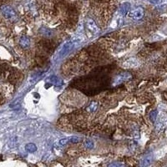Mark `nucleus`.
<instances>
[{
	"mask_svg": "<svg viewBox=\"0 0 167 167\" xmlns=\"http://www.w3.org/2000/svg\"><path fill=\"white\" fill-rule=\"evenodd\" d=\"M74 45H76V43H74L72 39H71V40H69L68 42H66V43H64V44L63 45L62 49L60 50L59 53V58H63L64 56L66 55L68 52H69L70 50L74 48Z\"/></svg>",
	"mask_w": 167,
	"mask_h": 167,
	"instance_id": "obj_3",
	"label": "nucleus"
},
{
	"mask_svg": "<svg viewBox=\"0 0 167 167\" xmlns=\"http://www.w3.org/2000/svg\"><path fill=\"white\" fill-rule=\"evenodd\" d=\"M68 143V138H64V139H61V140L59 141V145H61V146H63V145H67Z\"/></svg>",
	"mask_w": 167,
	"mask_h": 167,
	"instance_id": "obj_18",
	"label": "nucleus"
},
{
	"mask_svg": "<svg viewBox=\"0 0 167 167\" xmlns=\"http://www.w3.org/2000/svg\"><path fill=\"white\" fill-rule=\"evenodd\" d=\"M19 44L23 49H28L30 45V39L26 36H23L19 39Z\"/></svg>",
	"mask_w": 167,
	"mask_h": 167,
	"instance_id": "obj_6",
	"label": "nucleus"
},
{
	"mask_svg": "<svg viewBox=\"0 0 167 167\" xmlns=\"http://www.w3.org/2000/svg\"><path fill=\"white\" fill-rule=\"evenodd\" d=\"M25 150L29 153H34L37 150V146L34 143H29L25 145Z\"/></svg>",
	"mask_w": 167,
	"mask_h": 167,
	"instance_id": "obj_9",
	"label": "nucleus"
},
{
	"mask_svg": "<svg viewBox=\"0 0 167 167\" xmlns=\"http://www.w3.org/2000/svg\"><path fill=\"white\" fill-rule=\"evenodd\" d=\"M157 115H158V112H157V110H153V111L150 112V120H151L153 123L155 122V120H156Z\"/></svg>",
	"mask_w": 167,
	"mask_h": 167,
	"instance_id": "obj_13",
	"label": "nucleus"
},
{
	"mask_svg": "<svg viewBox=\"0 0 167 167\" xmlns=\"http://www.w3.org/2000/svg\"><path fill=\"white\" fill-rule=\"evenodd\" d=\"M130 8V3H122L120 7H119V13L122 14V15H125L126 13H129Z\"/></svg>",
	"mask_w": 167,
	"mask_h": 167,
	"instance_id": "obj_8",
	"label": "nucleus"
},
{
	"mask_svg": "<svg viewBox=\"0 0 167 167\" xmlns=\"http://www.w3.org/2000/svg\"><path fill=\"white\" fill-rule=\"evenodd\" d=\"M40 32L42 33L43 35H45V36H50V34H52V32L49 29H40Z\"/></svg>",
	"mask_w": 167,
	"mask_h": 167,
	"instance_id": "obj_17",
	"label": "nucleus"
},
{
	"mask_svg": "<svg viewBox=\"0 0 167 167\" xmlns=\"http://www.w3.org/2000/svg\"><path fill=\"white\" fill-rule=\"evenodd\" d=\"M131 77H132V75H131L130 73H129V72H123L121 74H118L117 76L115 78L113 85H119V84H121L123 82H125V81H128L129 80H130Z\"/></svg>",
	"mask_w": 167,
	"mask_h": 167,
	"instance_id": "obj_2",
	"label": "nucleus"
},
{
	"mask_svg": "<svg viewBox=\"0 0 167 167\" xmlns=\"http://www.w3.org/2000/svg\"><path fill=\"white\" fill-rule=\"evenodd\" d=\"M152 162V156H147L141 161V167H148Z\"/></svg>",
	"mask_w": 167,
	"mask_h": 167,
	"instance_id": "obj_10",
	"label": "nucleus"
},
{
	"mask_svg": "<svg viewBox=\"0 0 167 167\" xmlns=\"http://www.w3.org/2000/svg\"><path fill=\"white\" fill-rule=\"evenodd\" d=\"M137 65H138V61H137V59H134V58H131L130 59L126 60L123 64V66L125 68H134Z\"/></svg>",
	"mask_w": 167,
	"mask_h": 167,
	"instance_id": "obj_7",
	"label": "nucleus"
},
{
	"mask_svg": "<svg viewBox=\"0 0 167 167\" xmlns=\"http://www.w3.org/2000/svg\"><path fill=\"white\" fill-rule=\"evenodd\" d=\"M144 13L145 12L142 8H137L129 13V17H130L131 19H136V20H139L144 17Z\"/></svg>",
	"mask_w": 167,
	"mask_h": 167,
	"instance_id": "obj_5",
	"label": "nucleus"
},
{
	"mask_svg": "<svg viewBox=\"0 0 167 167\" xmlns=\"http://www.w3.org/2000/svg\"><path fill=\"white\" fill-rule=\"evenodd\" d=\"M85 26H86L87 29L89 30V31L91 32V33H93V34H98L99 32V27L97 26L96 23L94 21L93 19H86V21H85Z\"/></svg>",
	"mask_w": 167,
	"mask_h": 167,
	"instance_id": "obj_4",
	"label": "nucleus"
},
{
	"mask_svg": "<svg viewBox=\"0 0 167 167\" xmlns=\"http://www.w3.org/2000/svg\"><path fill=\"white\" fill-rule=\"evenodd\" d=\"M1 12L7 19H13L16 17V13L13 10V8L8 5L1 7Z\"/></svg>",
	"mask_w": 167,
	"mask_h": 167,
	"instance_id": "obj_1",
	"label": "nucleus"
},
{
	"mask_svg": "<svg viewBox=\"0 0 167 167\" xmlns=\"http://www.w3.org/2000/svg\"><path fill=\"white\" fill-rule=\"evenodd\" d=\"M85 147L89 150H91L94 148V142H92L91 140H86L85 142Z\"/></svg>",
	"mask_w": 167,
	"mask_h": 167,
	"instance_id": "obj_16",
	"label": "nucleus"
},
{
	"mask_svg": "<svg viewBox=\"0 0 167 167\" xmlns=\"http://www.w3.org/2000/svg\"><path fill=\"white\" fill-rule=\"evenodd\" d=\"M97 108H98V104L96 102H92V103H90V105L87 107V111L94 113V112L96 111Z\"/></svg>",
	"mask_w": 167,
	"mask_h": 167,
	"instance_id": "obj_11",
	"label": "nucleus"
},
{
	"mask_svg": "<svg viewBox=\"0 0 167 167\" xmlns=\"http://www.w3.org/2000/svg\"><path fill=\"white\" fill-rule=\"evenodd\" d=\"M108 167H127L124 163L122 162H113L111 164H110Z\"/></svg>",
	"mask_w": 167,
	"mask_h": 167,
	"instance_id": "obj_15",
	"label": "nucleus"
},
{
	"mask_svg": "<svg viewBox=\"0 0 167 167\" xmlns=\"http://www.w3.org/2000/svg\"><path fill=\"white\" fill-rule=\"evenodd\" d=\"M68 139V143H72V144H75V143L80 142L81 140V139L80 137H77V136H72V137H69Z\"/></svg>",
	"mask_w": 167,
	"mask_h": 167,
	"instance_id": "obj_14",
	"label": "nucleus"
},
{
	"mask_svg": "<svg viewBox=\"0 0 167 167\" xmlns=\"http://www.w3.org/2000/svg\"><path fill=\"white\" fill-rule=\"evenodd\" d=\"M50 83H53V84H55V85H62V82L61 80L57 77V76H52V77H50Z\"/></svg>",
	"mask_w": 167,
	"mask_h": 167,
	"instance_id": "obj_12",
	"label": "nucleus"
}]
</instances>
